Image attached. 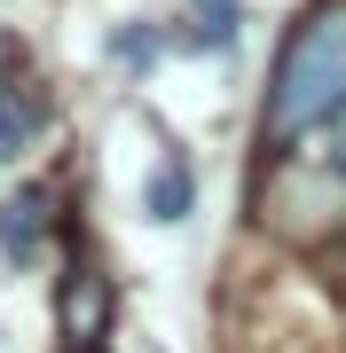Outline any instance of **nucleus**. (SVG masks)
I'll return each mask as SVG.
<instances>
[{"label": "nucleus", "instance_id": "nucleus-1", "mask_svg": "<svg viewBox=\"0 0 346 353\" xmlns=\"http://www.w3.org/2000/svg\"><path fill=\"white\" fill-rule=\"evenodd\" d=\"M331 118H346V0L307 8V24L283 39V63L268 87V134L276 141L323 134Z\"/></svg>", "mask_w": 346, "mask_h": 353}, {"label": "nucleus", "instance_id": "nucleus-8", "mask_svg": "<svg viewBox=\"0 0 346 353\" xmlns=\"http://www.w3.org/2000/svg\"><path fill=\"white\" fill-rule=\"evenodd\" d=\"M118 63H157V32H118Z\"/></svg>", "mask_w": 346, "mask_h": 353}, {"label": "nucleus", "instance_id": "nucleus-5", "mask_svg": "<svg viewBox=\"0 0 346 353\" xmlns=\"http://www.w3.org/2000/svg\"><path fill=\"white\" fill-rule=\"evenodd\" d=\"M189 8H197V48L229 55V48H236V24H244V8H236V0H189Z\"/></svg>", "mask_w": 346, "mask_h": 353}, {"label": "nucleus", "instance_id": "nucleus-4", "mask_svg": "<svg viewBox=\"0 0 346 353\" xmlns=\"http://www.w3.org/2000/svg\"><path fill=\"white\" fill-rule=\"evenodd\" d=\"M142 212H150V220H181V212H189V165H181V157H166L150 181H142Z\"/></svg>", "mask_w": 346, "mask_h": 353}, {"label": "nucleus", "instance_id": "nucleus-6", "mask_svg": "<svg viewBox=\"0 0 346 353\" xmlns=\"http://www.w3.org/2000/svg\"><path fill=\"white\" fill-rule=\"evenodd\" d=\"M32 134H39V102H24V94H0V157H16Z\"/></svg>", "mask_w": 346, "mask_h": 353}, {"label": "nucleus", "instance_id": "nucleus-2", "mask_svg": "<svg viewBox=\"0 0 346 353\" xmlns=\"http://www.w3.org/2000/svg\"><path fill=\"white\" fill-rule=\"evenodd\" d=\"M39 252H48V189H16L0 204V259L39 267Z\"/></svg>", "mask_w": 346, "mask_h": 353}, {"label": "nucleus", "instance_id": "nucleus-9", "mask_svg": "<svg viewBox=\"0 0 346 353\" xmlns=\"http://www.w3.org/2000/svg\"><path fill=\"white\" fill-rule=\"evenodd\" d=\"M331 275H338V290H346V243H338V252H331Z\"/></svg>", "mask_w": 346, "mask_h": 353}, {"label": "nucleus", "instance_id": "nucleus-7", "mask_svg": "<svg viewBox=\"0 0 346 353\" xmlns=\"http://www.w3.org/2000/svg\"><path fill=\"white\" fill-rule=\"evenodd\" d=\"M307 157H315L323 173H331L338 189H346V118H331V126H323V150H307Z\"/></svg>", "mask_w": 346, "mask_h": 353}, {"label": "nucleus", "instance_id": "nucleus-3", "mask_svg": "<svg viewBox=\"0 0 346 353\" xmlns=\"http://www.w3.org/2000/svg\"><path fill=\"white\" fill-rule=\"evenodd\" d=\"M64 330H71V345H95L110 330V283L95 275V267H79L64 283Z\"/></svg>", "mask_w": 346, "mask_h": 353}]
</instances>
